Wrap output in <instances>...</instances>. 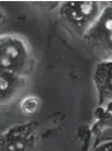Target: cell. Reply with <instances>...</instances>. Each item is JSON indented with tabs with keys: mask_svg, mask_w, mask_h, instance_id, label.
Returning a JSON list of instances; mask_svg holds the SVG:
<instances>
[{
	"mask_svg": "<svg viewBox=\"0 0 112 151\" xmlns=\"http://www.w3.org/2000/svg\"><path fill=\"white\" fill-rule=\"evenodd\" d=\"M1 70L29 78L35 68V58L30 43L19 34L0 36Z\"/></svg>",
	"mask_w": 112,
	"mask_h": 151,
	"instance_id": "2",
	"label": "cell"
},
{
	"mask_svg": "<svg viewBox=\"0 0 112 151\" xmlns=\"http://www.w3.org/2000/svg\"><path fill=\"white\" fill-rule=\"evenodd\" d=\"M0 78L1 105H8L21 95L23 90L26 88L28 78L2 70Z\"/></svg>",
	"mask_w": 112,
	"mask_h": 151,
	"instance_id": "6",
	"label": "cell"
},
{
	"mask_svg": "<svg viewBox=\"0 0 112 151\" xmlns=\"http://www.w3.org/2000/svg\"><path fill=\"white\" fill-rule=\"evenodd\" d=\"M91 151H112V140L101 142L96 148H93Z\"/></svg>",
	"mask_w": 112,
	"mask_h": 151,
	"instance_id": "8",
	"label": "cell"
},
{
	"mask_svg": "<svg viewBox=\"0 0 112 151\" xmlns=\"http://www.w3.org/2000/svg\"><path fill=\"white\" fill-rule=\"evenodd\" d=\"M39 139L35 122L13 125L1 134L0 151H34Z\"/></svg>",
	"mask_w": 112,
	"mask_h": 151,
	"instance_id": "4",
	"label": "cell"
},
{
	"mask_svg": "<svg viewBox=\"0 0 112 151\" xmlns=\"http://www.w3.org/2000/svg\"><path fill=\"white\" fill-rule=\"evenodd\" d=\"M41 99L37 95L29 94L24 96L20 102V111L24 115H33L37 113L41 107Z\"/></svg>",
	"mask_w": 112,
	"mask_h": 151,
	"instance_id": "7",
	"label": "cell"
},
{
	"mask_svg": "<svg viewBox=\"0 0 112 151\" xmlns=\"http://www.w3.org/2000/svg\"><path fill=\"white\" fill-rule=\"evenodd\" d=\"M92 81L100 105L112 104V61H100L93 70Z\"/></svg>",
	"mask_w": 112,
	"mask_h": 151,
	"instance_id": "5",
	"label": "cell"
},
{
	"mask_svg": "<svg viewBox=\"0 0 112 151\" xmlns=\"http://www.w3.org/2000/svg\"><path fill=\"white\" fill-rule=\"evenodd\" d=\"M107 2L63 1L58 6V18L63 29L73 37L84 40L100 18Z\"/></svg>",
	"mask_w": 112,
	"mask_h": 151,
	"instance_id": "1",
	"label": "cell"
},
{
	"mask_svg": "<svg viewBox=\"0 0 112 151\" xmlns=\"http://www.w3.org/2000/svg\"><path fill=\"white\" fill-rule=\"evenodd\" d=\"M82 42L100 61H112V4L107 2L100 18Z\"/></svg>",
	"mask_w": 112,
	"mask_h": 151,
	"instance_id": "3",
	"label": "cell"
}]
</instances>
